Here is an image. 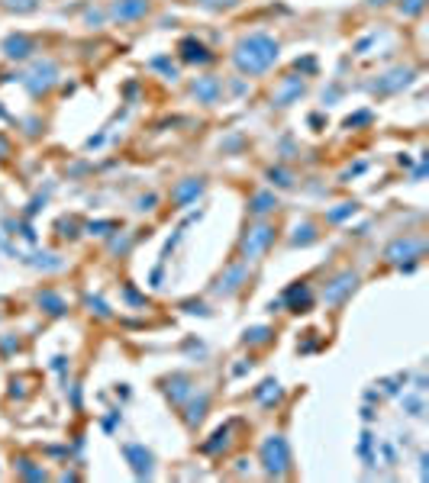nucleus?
Segmentation results:
<instances>
[{
	"instance_id": "23",
	"label": "nucleus",
	"mask_w": 429,
	"mask_h": 483,
	"mask_svg": "<svg viewBox=\"0 0 429 483\" xmlns=\"http://www.w3.org/2000/svg\"><path fill=\"white\" fill-rule=\"evenodd\" d=\"M358 454H362L365 461H371V435H368V432L362 435V445H358Z\"/></svg>"
},
{
	"instance_id": "3",
	"label": "nucleus",
	"mask_w": 429,
	"mask_h": 483,
	"mask_svg": "<svg viewBox=\"0 0 429 483\" xmlns=\"http://www.w3.org/2000/svg\"><path fill=\"white\" fill-rule=\"evenodd\" d=\"M275 242V229L271 225H252L249 232H245V239H242V255H245V261H255V258H261L265 251H268V245Z\"/></svg>"
},
{
	"instance_id": "15",
	"label": "nucleus",
	"mask_w": 429,
	"mask_h": 483,
	"mask_svg": "<svg viewBox=\"0 0 429 483\" xmlns=\"http://www.w3.org/2000/svg\"><path fill=\"white\" fill-rule=\"evenodd\" d=\"M275 207H278V200H275L271 193H255L252 203H249V209H252V213H268V209H275Z\"/></svg>"
},
{
	"instance_id": "13",
	"label": "nucleus",
	"mask_w": 429,
	"mask_h": 483,
	"mask_svg": "<svg viewBox=\"0 0 429 483\" xmlns=\"http://www.w3.org/2000/svg\"><path fill=\"white\" fill-rule=\"evenodd\" d=\"M300 94H303V81L300 77H291L287 84H281V91H278L275 101H278V107H287V103H294Z\"/></svg>"
},
{
	"instance_id": "6",
	"label": "nucleus",
	"mask_w": 429,
	"mask_h": 483,
	"mask_svg": "<svg viewBox=\"0 0 429 483\" xmlns=\"http://www.w3.org/2000/svg\"><path fill=\"white\" fill-rule=\"evenodd\" d=\"M123 454L129 458L136 477H149L152 474V454L145 451V445H123Z\"/></svg>"
},
{
	"instance_id": "22",
	"label": "nucleus",
	"mask_w": 429,
	"mask_h": 483,
	"mask_svg": "<svg viewBox=\"0 0 429 483\" xmlns=\"http://www.w3.org/2000/svg\"><path fill=\"white\" fill-rule=\"evenodd\" d=\"M352 213H355V203H342L339 209H333V213H329V219H333V223H339V219L352 216Z\"/></svg>"
},
{
	"instance_id": "25",
	"label": "nucleus",
	"mask_w": 429,
	"mask_h": 483,
	"mask_svg": "<svg viewBox=\"0 0 429 483\" xmlns=\"http://www.w3.org/2000/svg\"><path fill=\"white\" fill-rule=\"evenodd\" d=\"M271 181L281 184V187H291V184H294L291 181V174H284V171H271Z\"/></svg>"
},
{
	"instance_id": "24",
	"label": "nucleus",
	"mask_w": 429,
	"mask_h": 483,
	"mask_svg": "<svg viewBox=\"0 0 429 483\" xmlns=\"http://www.w3.org/2000/svg\"><path fill=\"white\" fill-rule=\"evenodd\" d=\"M268 339V329H252V332H245V342H265Z\"/></svg>"
},
{
	"instance_id": "10",
	"label": "nucleus",
	"mask_w": 429,
	"mask_h": 483,
	"mask_svg": "<svg viewBox=\"0 0 429 483\" xmlns=\"http://www.w3.org/2000/svg\"><path fill=\"white\" fill-rule=\"evenodd\" d=\"M177 52H181V59H184V61H201V65H203V61H210V59H213L210 52L203 49V45H201L197 39H191V36H187V39H181Z\"/></svg>"
},
{
	"instance_id": "14",
	"label": "nucleus",
	"mask_w": 429,
	"mask_h": 483,
	"mask_svg": "<svg viewBox=\"0 0 429 483\" xmlns=\"http://www.w3.org/2000/svg\"><path fill=\"white\" fill-rule=\"evenodd\" d=\"M201 191H203V181H201V177H187V181L175 191V200H177V203H191Z\"/></svg>"
},
{
	"instance_id": "26",
	"label": "nucleus",
	"mask_w": 429,
	"mask_h": 483,
	"mask_svg": "<svg viewBox=\"0 0 429 483\" xmlns=\"http://www.w3.org/2000/svg\"><path fill=\"white\" fill-rule=\"evenodd\" d=\"M197 3H203V7H233L236 0H197Z\"/></svg>"
},
{
	"instance_id": "5",
	"label": "nucleus",
	"mask_w": 429,
	"mask_h": 483,
	"mask_svg": "<svg viewBox=\"0 0 429 483\" xmlns=\"http://www.w3.org/2000/svg\"><path fill=\"white\" fill-rule=\"evenodd\" d=\"M113 20H119V23H126V20H139L149 13V0H117L113 3Z\"/></svg>"
},
{
	"instance_id": "12",
	"label": "nucleus",
	"mask_w": 429,
	"mask_h": 483,
	"mask_svg": "<svg viewBox=\"0 0 429 483\" xmlns=\"http://www.w3.org/2000/svg\"><path fill=\"white\" fill-rule=\"evenodd\" d=\"M3 52H7L10 59H26V55L33 52V42L26 39V36H10V39L3 42Z\"/></svg>"
},
{
	"instance_id": "16",
	"label": "nucleus",
	"mask_w": 429,
	"mask_h": 483,
	"mask_svg": "<svg viewBox=\"0 0 429 483\" xmlns=\"http://www.w3.org/2000/svg\"><path fill=\"white\" fill-rule=\"evenodd\" d=\"M207 403H210V396L207 393H201V400L191 403V413H187V425H197L203 419V409H207Z\"/></svg>"
},
{
	"instance_id": "9",
	"label": "nucleus",
	"mask_w": 429,
	"mask_h": 483,
	"mask_svg": "<svg viewBox=\"0 0 429 483\" xmlns=\"http://www.w3.org/2000/svg\"><path fill=\"white\" fill-rule=\"evenodd\" d=\"M410 77H413V71H410V68H397V71H391V75H384V81H378V84H375V91H381V94L400 91V87H407V84H410Z\"/></svg>"
},
{
	"instance_id": "1",
	"label": "nucleus",
	"mask_w": 429,
	"mask_h": 483,
	"mask_svg": "<svg viewBox=\"0 0 429 483\" xmlns=\"http://www.w3.org/2000/svg\"><path fill=\"white\" fill-rule=\"evenodd\" d=\"M233 61L242 75H265L275 61H278V42L265 33L245 36L233 52Z\"/></svg>"
},
{
	"instance_id": "2",
	"label": "nucleus",
	"mask_w": 429,
	"mask_h": 483,
	"mask_svg": "<svg viewBox=\"0 0 429 483\" xmlns=\"http://www.w3.org/2000/svg\"><path fill=\"white\" fill-rule=\"evenodd\" d=\"M261 464H265V470L275 474V477H281L287 470V464H291V451H287V442L281 438V435L265 438V445H261Z\"/></svg>"
},
{
	"instance_id": "18",
	"label": "nucleus",
	"mask_w": 429,
	"mask_h": 483,
	"mask_svg": "<svg viewBox=\"0 0 429 483\" xmlns=\"http://www.w3.org/2000/svg\"><path fill=\"white\" fill-rule=\"evenodd\" d=\"M284 300H294V309L300 313V306H307L310 297H307V287H291V290L284 293Z\"/></svg>"
},
{
	"instance_id": "21",
	"label": "nucleus",
	"mask_w": 429,
	"mask_h": 483,
	"mask_svg": "<svg viewBox=\"0 0 429 483\" xmlns=\"http://www.w3.org/2000/svg\"><path fill=\"white\" fill-rule=\"evenodd\" d=\"M423 3H426V0H400V10H404L407 17H416L423 10Z\"/></svg>"
},
{
	"instance_id": "11",
	"label": "nucleus",
	"mask_w": 429,
	"mask_h": 483,
	"mask_svg": "<svg viewBox=\"0 0 429 483\" xmlns=\"http://www.w3.org/2000/svg\"><path fill=\"white\" fill-rule=\"evenodd\" d=\"M194 94H197L203 103H217L219 81H217V77H197V81H194Z\"/></svg>"
},
{
	"instance_id": "7",
	"label": "nucleus",
	"mask_w": 429,
	"mask_h": 483,
	"mask_svg": "<svg viewBox=\"0 0 429 483\" xmlns=\"http://www.w3.org/2000/svg\"><path fill=\"white\" fill-rule=\"evenodd\" d=\"M423 251V242L420 239H397L391 248L384 251L387 261H404V258H416Z\"/></svg>"
},
{
	"instance_id": "4",
	"label": "nucleus",
	"mask_w": 429,
	"mask_h": 483,
	"mask_svg": "<svg viewBox=\"0 0 429 483\" xmlns=\"http://www.w3.org/2000/svg\"><path fill=\"white\" fill-rule=\"evenodd\" d=\"M355 283H358V277L352 274V271H345V274H339L333 283H326V290H323V300L326 303H342L345 293L355 290Z\"/></svg>"
},
{
	"instance_id": "8",
	"label": "nucleus",
	"mask_w": 429,
	"mask_h": 483,
	"mask_svg": "<svg viewBox=\"0 0 429 483\" xmlns=\"http://www.w3.org/2000/svg\"><path fill=\"white\" fill-rule=\"evenodd\" d=\"M242 281H245V265H236V267H229L226 271V277H219L213 290L223 293V297H229V293H236L239 287H242Z\"/></svg>"
},
{
	"instance_id": "17",
	"label": "nucleus",
	"mask_w": 429,
	"mask_h": 483,
	"mask_svg": "<svg viewBox=\"0 0 429 483\" xmlns=\"http://www.w3.org/2000/svg\"><path fill=\"white\" fill-rule=\"evenodd\" d=\"M39 306H49V313H55V316H61V313H65V303L59 300V297H55V293H39Z\"/></svg>"
},
{
	"instance_id": "19",
	"label": "nucleus",
	"mask_w": 429,
	"mask_h": 483,
	"mask_svg": "<svg viewBox=\"0 0 429 483\" xmlns=\"http://www.w3.org/2000/svg\"><path fill=\"white\" fill-rule=\"evenodd\" d=\"M255 396H259L261 403H271V396L278 400V396H281V390H278V383H275V380H265V383H261V390L255 393Z\"/></svg>"
},
{
	"instance_id": "20",
	"label": "nucleus",
	"mask_w": 429,
	"mask_h": 483,
	"mask_svg": "<svg viewBox=\"0 0 429 483\" xmlns=\"http://www.w3.org/2000/svg\"><path fill=\"white\" fill-rule=\"evenodd\" d=\"M7 10H17V13H29V10L39 7V0H3Z\"/></svg>"
},
{
	"instance_id": "27",
	"label": "nucleus",
	"mask_w": 429,
	"mask_h": 483,
	"mask_svg": "<svg viewBox=\"0 0 429 483\" xmlns=\"http://www.w3.org/2000/svg\"><path fill=\"white\" fill-rule=\"evenodd\" d=\"M368 3H371V7H378V3H387V0H368Z\"/></svg>"
}]
</instances>
